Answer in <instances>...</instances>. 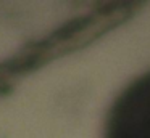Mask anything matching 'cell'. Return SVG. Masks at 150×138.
I'll list each match as a JSON object with an SVG mask.
<instances>
[{
    "mask_svg": "<svg viewBox=\"0 0 150 138\" xmlns=\"http://www.w3.org/2000/svg\"><path fill=\"white\" fill-rule=\"evenodd\" d=\"M107 138H150V72L131 83L115 101Z\"/></svg>",
    "mask_w": 150,
    "mask_h": 138,
    "instance_id": "1",
    "label": "cell"
}]
</instances>
